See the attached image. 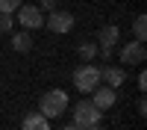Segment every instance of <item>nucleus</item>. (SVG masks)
I'll use <instances>...</instances> for the list:
<instances>
[{
    "mask_svg": "<svg viewBox=\"0 0 147 130\" xmlns=\"http://www.w3.org/2000/svg\"><path fill=\"white\" fill-rule=\"evenodd\" d=\"M12 50H18V53H30L32 50V35H30V30H21V33L12 35Z\"/></svg>",
    "mask_w": 147,
    "mask_h": 130,
    "instance_id": "9d476101",
    "label": "nucleus"
},
{
    "mask_svg": "<svg viewBox=\"0 0 147 130\" xmlns=\"http://www.w3.org/2000/svg\"><path fill=\"white\" fill-rule=\"evenodd\" d=\"M124 80H127L124 68H115V65H106V68H100V83H106V86L118 89V86H121Z\"/></svg>",
    "mask_w": 147,
    "mask_h": 130,
    "instance_id": "1a4fd4ad",
    "label": "nucleus"
},
{
    "mask_svg": "<svg viewBox=\"0 0 147 130\" xmlns=\"http://www.w3.org/2000/svg\"><path fill=\"white\" fill-rule=\"evenodd\" d=\"M38 3H41L38 9H47V12H53V9H56V0H38Z\"/></svg>",
    "mask_w": 147,
    "mask_h": 130,
    "instance_id": "dca6fc26",
    "label": "nucleus"
},
{
    "mask_svg": "<svg viewBox=\"0 0 147 130\" xmlns=\"http://www.w3.org/2000/svg\"><path fill=\"white\" fill-rule=\"evenodd\" d=\"M44 24H47V30H50V33L65 35V33L74 30V15H71V12H62V9H53L50 15L44 18Z\"/></svg>",
    "mask_w": 147,
    "mask_h": 130,
    "instance_id": "20e7f679",
    "label": "nucleus"
},
{
    "mask_svg": "<svg viewBox=\"0 0 147 130\" xmlns=\"http://www.w3.org/2000/svg\"><path fill=\"white\" fill-rule=\"evenodd\" d=\"M21 130H50V124H47V118L41 112H30L27 118H24Z\"/></svg>",
    "mask_w": 147,
    "mask_h": 130,
    "instance_id": "9b49d317",
    "label": "nucleus"
},
{
    "mask_svg": "<svg viewBox=\"0 0 147 130\" xmlns=\"http://www.w3.org/2000/svg\"><path fill=\"white\" fill-rule=\"evenodd\" d=\"M74 86H77L80 92H94L97 86H100V68L91 65V62L80 65L77 71H74Z\"/></svg>",
    "mask_w": 147,
    "mask_h": 130,
    "instance_id": "f03ea898",
    "label": "nucleus"
},
{
    "mask_svg": "<svg viewBox=\"0 0 147 130\" xmlns=\"http://www.w3.org/2000/svg\"><path fill=\"white\" fill-rule=\"evenodd\" d=\"M138 112L147 115V101H144V98H138Z\"/></svg>",
    "mask_w": 147,
    "mask_h": 130,
    "instance_id": "a211bd4d",
    "label": "nucleus"
},
{
    "mask_svg": "<svg viewBox=\"0 0 147 130\" xmlns=\"http://www.w3.org/2000/svg\"><path fill=\"white\" fill-rule=\"evenodd\" d=\"M18 21H21V27L24 30H38L44 27V15H41V9L38 6H18Z\"/></svg>",
    "mask_w": 147,
    "mask_h": 130,
    "instance_id": "423d86ee",
    "label": "nucleus"
},
{
    "mask_svg": "<svg viewBox=\"0 0 147 130\" xmlns=\"http://www.w3.org/2000/svg\"><path fill=\"white\" fill-rule=\"evenodd\" d=\"M12 24L15 21H12L9 12H0V33H12Z\"/></svg>",
    "mask_w": 147,
    "mask_h": 130,
    "instance_id": "4468645a",
    "label": "nucleus"
},
{
    "mask_svg": "<svg viewBox=\"0 0 147 130\" xmlns=\"http://www.w3.org/2000/svg\"><path fill=\"white\" fill-rule=\"evenodd\" d=\"M62 130H82V127H80V124H65Z\"/></svg>",
    "mask_w": 147,
    "mask_h": 130,
    "instance_id": "6ab92c4d",
    "label": "nucleus"
},
{
    "mask_svg": "<svg viewBox=\"0 0 147 130\" xmlns=\"http://www.w3.org/2000/svg\"><path fill=\"white\" fill-rule=\"evenodd\" d=\"M85 130H106V127H100V124H91V127H85Z\"/></svg>",
    "mask_w": 147,
    "mask_h": 130,
    "instance_id": "aec40b11",
    "label": "nucleus"
},
{
    "mask_svg": "<svg viewBox=\"0 0 147 130\" xmlns=\"http://www.w3.org/2000/svg\"><path fill=\"white\" fill-rule=\"evenodd\" d=\"M18 6H21V0H0V12H18Z\"/></svg>",
    "mask_w": 147,
    "mask_h": 130,
    "instance_id": "2eb2a0df",
    "label": "nucleus"
},
{
    "mask_svg": "<svg viewBox=\"0 0 147 130\" xmlns=\"http://www.w3.org/2000/svg\"><path fill=\"white\" fill-rule=\"evenodd\" d=\"M121 39V30L115 27V24H106V27L97 33V50H100L103 56H112V47L118 44Z\"/></svg>",
    "mask_w": 147,
    "mask_h": 130,
    "instance_id": "39448f33",
    "label": "nucleus"
},
{
    "mask_svg": "<svg viewBox=\"0 0 147 130\" xmlns=\"http://www.w3.org/2000/svg\"><path fill=\"white\" fill-rule=\"evenodd\" d=\"M68 110V95L62 89H50V92H44L41 95V101H38V112L44 118H56V115H62Z\"/></svg>",
    "mask_w": 147,
    "mask_h": 130,
    "instance_id": "f257e3e1",
    "label": "nucleus"
},
{
    "mask_svg": "<svg viewBox=\"0 0 147 130\" xmlns=\"http://www.w3.org/2000/svg\"><path fill=\"white\" fill-rule=\"evenodd\" d=\"M132 33H136V42H144L147 39V18L144 15H136V21H132Z\"/></svg>",
    "mask_w": 147,
    "mask_h": 130,
    "instance_id": "f8f14e48",
    "label": "nucleus"
},
{
    "mask_svg": "<svg viewBox=\"0 0 147 130\" xmlns=\"http://www.w3.org/2000/svg\"><path fill=\"white\" fill-rule=\"evenodd\" d=\"M138 89H141V92L147 89V74H144V71H141V74H138Z\"/></svg>",
    "mask_w": 147,
    "mask_h": 130,
    "instance_id": "f3484780",
    "label": "nucleus"
},
{
    "mask_svg": "<svg viewBox=\"0 0 147 130\" xmlns=\"http://www.w3.org/2000/svg\"><path fill=\"white\" fill-rule=\"evenodd\" d=\"M115 101H118V95H115L112 86H97V89L91 92V103H94L100 112H103V110H112Z\"/></svg>",
    "mask_w": 147,
    "mask_h": 130,
    "instance_id": "6e6552de",
    "label": "nucleus"
},
{
    "mask_svg": "<svg viewBox=\"0 0 147 130\" xmlns=\"http://www.w3.org/2000/svg\"><path fill=\"white\" fill-rule=\"evenodd\" d=\"M121 62L124 65H138V62H144V42H127L124 47H121Z\"/></svg>",
    "mask_w": 147,
    "mask_h": 130,
    "instance_id": "0eeeda50",
    "label": "nucleus"
},
{
    "mask_svg": "<svg viewBox=\"0 0 147 130\" xmlns=\"http://www.w3.org/2000/svg\"><path fill=\"white\" fill-rule=\"evenodd\" d=\"M77 50H80V59H82V62H91V59H94L97 53H100V50H97V44H94V42H85V44H80Z\"/></svg>",
    "mask_w": 147,
    "mask_h": 130,
    "instance_id": "ddd939ff",
    "label": "nucleus"
},
{
    "mask_svg": "<svg viewBox=\"0 0 147 130\" xmlns=\"http://www.w3.org/2000/svg\"><path fill=\"white\" fill-rule=\"evenodd\" d=\"M74 124H80L82 130L91 127V124H100V110H97L91 101H80L74 106Z\"/></svg>",
    "mask_w": 147,
    "mask_h": 130,
    "instance_id": "7ed1b4c3",
    "label": "nucleus"
}]
</instances>
